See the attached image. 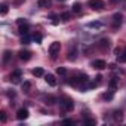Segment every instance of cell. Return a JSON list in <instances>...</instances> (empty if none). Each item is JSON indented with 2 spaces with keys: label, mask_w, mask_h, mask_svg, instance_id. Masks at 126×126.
Returning a JSON list of instances; mask_svg holds the SVG:
<instances>
[{
  "label": "cell",
  "mask_w": 126,
  "mask_h": 126,
  "mask_svg": "<svg viewBox=\"0 0 126 126\" xmlns=\"http://www.w3.org/2000/svg\"><path fill=\"white\" fill-rule=\"evenodd\" d=\"M45 101H46V104H47V105H53V104L56 102V99H55L53 96H50V95H49V96H46V99H45Z\"/></svg>",
  "instance_id": "obj_19"
},
{
  "label": "cell",
  "mask_w": 126,
  "mask_h": 126,
  "mask_svg": "<svg viewBox=\"0 0 126 126\" xmlns=\"http://www.w3.org/2000/svg\"><path fill=\"white\" fill-rule=\"evenodd\" d=\"M122 14H114V16H113V27L114 28H117V27H120V24H122Z\"/></svg>",
  "instance_id": "obj_8"
},
{
  "label": "cell",
  "mask_w": 126,
  "mask_h": 126,
  "mask_svg": "<svg viewBox=\"0 0 126 126\" xmlns=\"http://www.w3.org/2000/svg\"><path fill=\"white\" fill-rule=\"evenodd\" d=\"M80 11H82V5H80L79 2H76V3L73 5V12H74V14H80Z\"/></svg>",
  "instance_id": "obj_18"
},
{
  "label": "cell",
  "mask_w": 126,
  "mask_h": 126,
  "mask_svg": "<svg viewBox=\"0 0 126 126\" xmlns=\"http://www.w3.org/2000/svg\"><path fill=\"white\" fill-rule=\"evenodd\" d=\"M43 74H45V71H43V68H40V67H37V68L33 70V76H36V77H42Z\"/></svg>",
  "instance_id": "obj_15"
},
{
  "label": "cell",
  "mask_w": 126,
  "mask_h": 126,
  "mask_svg": "<svg viewBox=\"0 0 126 126\" xmlns=\"http://www.w3.org/2000/svg\"><path fill=\"white\" fill-rule=\"evenodd\" d=\"M0 114H2V116H0V119H2V122L5 123V122H6V114H5V111H2Z\"/></svg>",
  "instance_id": "obj_32"
},
{
  "label": "cell",
  "mask_w": 126,
  "mask_h": 126,
  "mask_svg": "<svg viewBox=\"0 0 126 126\" xmlns=\"http://www.w3.org/2000/svg\"><path fill=\"white\" fill-rule=\"evenodd\" d=\"M113 117H114L116 122H122V120H123V111H122V110H116V111L113 113Z\"/></svg>",
  "instance_id": "obj_12"
},
{
  "label": "cell",
  "mask_w": 126,
  "mask_h": 126,
  "mask_svg": "<svg viewBox=\"0 0 126 126\" xmlns=\"http://www.w3.org/2000/svg\"><path fill=\"white\" fill-rule=\"evenodd\" d=\"M85 123H86V125H96V120H95V119H86Z\"/></svg>",
  "instance_id": "obj_30"
},
{
  "label": "cell",
  "mask_w": 126,
  "mask_h": 126,
  "mask_svg": "<svg viewBox=\"0 0 126 126\" xmlns=\"http://www.w3.org/2000/svg\"><path fill=\"white\" fill-rule=\"evenodd\" d=\"M18 56H19V59H22V61H28L30 58H31V52L30 50H19L18 52Z\"/></svg>",
  "instance_id": "obj_7"
},
{
  "label": "cell",
  "mask_w": 126,
  "mask_h": 126,
  "mask_svg": "<svg viewBox=\"0 0 126 126\" xmlns=\"http://www.w3.org/2000/svg\"><path fill=\"white\" fill-rule=\"evenodd\" d=\"M21 43H22V45H28V43H30V37H28V34H24V36H22Z\"/></svg>",
  "instance_id": "obj_24"
},
{
  "label": "cell",
  "mask_w": 126,
  "mask_h": 126,
  "mask_svg": "<svg viewBox=\"0 0 126 126\" xmlns=\"http://www.w3.org/2000/svg\"><path fill=\"white\" fill-rule=\"evenodd\" d=\"M117 61H119V62H126V49H125V52H123L120 56H117Z\"/></svg>",
  "instance_id": "obj_25"
},
{
  "label": "cell",
  "mask_w": 126,
  "mask_h": 126,
  "mask_svg": "<svg viewBox=\"0 0 126 126\" xmlns=\"http://www.w3.org/2000/svg\"><path fill=\"white\" fill-rule=\"evenodd\" d=\"M88 27H101V22H89Z\"/></svg>",
  "instance_id": "obj_31"
},
{
  "label": "cell",
  "mask_w": 126,
  "mask_h": 126,
  "mask_svg": "<svg viewBox=\"0 0 126 126\" xmlns=\"http://www.w3.org/2000/svg\"><path fill=\"white\" fill-rule=\"evenodd\" d=\"M59 105H61V108L64 110V111H71L74 108V104H73V101L70 98H62L59 101Z\"/></svg>",
  "instance_id": "obj_2"
},
{
  "label": "cell",
  "mask_w": 126,
  "mask_h": 126,
  "mask_svg": "<svg viewBox=\"0 0 126 126\" xmlns=\"http://www.w3.org/2000/svg\"><path fill=\"white\" fill-rule=\"evenodd\" d=\"M33 39H34V42H36V43H42V36H40V34H34V37H33Z\"/></svg>",
  "instance_id": "obj_28"
},
{
  "label": "cell",
  "mask_w": 126,
  "mask_h": 126,
  "mask_svg": "<svg viewBox=\"0 0 126 126\" xmlns=\"http://www.w3.org/2000/svg\"><path fill=\"white\" fill-rule=\"evenodd\" d=\"M59 49H61V43H59V42H53V43L49 46V55L52 56V59H55V58H56V55H58Z\"/></svg>",
  "instance_id": "obj_3"
},
{
  "label": "cell",
  "mask_w": 126,
  "mask_h": 126,
  "mask_svg": "<svg viewBox=\"0 0 126 126\" xmlns=\"http://www.w3.org/2000/svg\"><path fill=\"white\" fill-rule=\"evenodd\" d=\"M59 2H65V0H59Z\"/></svg>",
  "instance_id": "obj_34"
},
{
  "label": "cell",
  "mask_w": 126,
  "mask_h": 126,
  "mask_svg": "<svg viewBox=\"0 0 126 126\" xmlns=\"http://www.w3.org/2000/svg\"><path fill=\"white\" fill-rule=\"evenodd\" d=\"M9 12V6L8 5H2V6H0V14H2V15H6Z\"/></svg>",
  "instance_id": "obj_20"
},
{
  "label": "cell",
  "mask_w": 126,
  "mask_h": 126,
  "mask_svg": "<svg viewBox=\"0 0 126 126\" xmlns=\"http://www.w3.org/2000/svg\"><path fill=\"white\" fill-rule=\"evenodd\" d=\"M25 22H27V21H25V19H22V18H19V19H18V24H19V25H21V24H25Z\"/></svg>",
  "instance_id": "obj_33"
},
{
  "label": "cell",
  "mask_w": 126,
  "mask_h": 126,
  "mask_svg": "<svg viewBox=\"0 0 126 126\" xmlns=\"http://www.w3.org/2000/svg\"><path fill=\"white\" fill-rule=\"evenodd\" d=\"M56 73H58L59 76H64V74H67V70H65L64 67H58V68H56Z\"/></svg>",
  "instance_id": "obj_23"
},
{
  "label": "cell",
  "mask_w": 126,
  "mask_h": 126,
  "mask_svg": "<svg viewBox=\"0 0 126 126\" xmlns=\"http://www.w3.org/2000/svg\"><path fill=\"white\" fill-rule=\"evenodd\" d=\"M16 119H18V120H25V119H28V110H27V108H19V110L16 111Z\"/></svg>",
  "instance_id": "obj_5"
},
{
  "label": "cell",
  "mask_w": 126,
  "mask_h": 126,
  "mask_svg": "<svg viewBox=\"0 0 126 126\" xmlns=\"http://www.w3.org/2000/svg\"><path fill=\"white\" fill-rule=\"evenodd\" d=\"M108 46H110V40L108 39H102L99 42V47L101 49H108Z\"/></svg>",
  "instance_id": "obj_14"
},
{
  "label": "cell",
  "mask_w": 126,
  "mask_h": 126,
  "mask_svg": "<svg viewBox=\"0 0 126 126\" xmlns=\"http://www.w3.org/2000/svg\"><path fill=\"white\" fill-rule=\"evenodd\" d=\"M45 80H46V83L49 86H56V79H55L53 74H46L45 76Z\"/></svg>",
  "instance_id": "obj_9"
},
{
  "label": "cell",
  "mask_w": 126,
  "mask_h": 126,
  "mask_svg": "<svg viewBox=\"0 0 126 126\" xmlns=\"http://www.w3.org/2000/svg\"><path fill=\"white\" fill-rule=\"evenodd\" d=\"M37 6L39 8H47V6H50V0H39Z\"/></svg>",
  "instance_id": "obj_13"
},
{
  "label": "cell",
  "mask_w": 126,
  "mask_h": 126,
  "mask_svg": "<svg viewBox=\"0 0 126 126\" xmlns=\"http://www.w3.org/2000/svg\"><path fill=\"white\" fill-rule=\"evenodd\" d=\"M19 79H21V70H15V71L11 74V80H12L14 83H18Z\"/></svg>",
  "instance_id": "obj_10"
},
{
  "label": "cell",
  "mask_w": 126,
  "mask_h": 126,
  "mask_svg": "<svg viewBox=\"0 0 126 126\" xmlns=\"http://www.w3.org/2000/svg\"><path fill=\"white\" fill-rule=\"evenodd\" d=\"M108 86H110V91H116V88H117V80L116 79H111L110 82H108Z\"/></svg>",
  "instance_id": "obj_17"
},
{
  "label": "cell",
  "mask_w": 126,
  "mask_h": 126,
  "mask_svg": "<svg viewBox=\"0 0 126 126\" xmlns=\"http://www.w3.org/2000/svg\"><path fill=\"white\" fill-rule=\"evenodd\" d=\"M31 88V85H30V82H24L22 83V89L25 91V92H28V89Z\"/></svg>",
  "instance_id": "obj_26"
},
{
  "label": "cell",
  "mask_w": 126,
  "mask_h": 126,
  "mask_svg": "<svg viewBox=\"0 0 126 126\" xmlns=\"http://www.w3.org/2000/svg\"><path fill=\"white\" fill-rule=\"evenodd\" d=\"M28 30H30V27H28V24L25 22V24H21V25H19V30H18V31H19L21 36H24V34H28Z\"/></svg>",
  "instance_id": "obj_11"
},
{
  "label": "cell",
  "mask_w": 126,
  "mask_h": 126,
  "mask_svg": "<svg viewBox=\"0 0 126 126\" xmlns=\"http://www.w3.org/2000/svg\"><path fill=\"white\" fill-rule=\"evenodd\" d=\"M88 6L92 8L94 11H101V9L105 6V3L102 2V0H89V2H88Z\"/></svg>",
  "instance_id": "obj_4"
},
{
  "label": "cell",
  "mask_w": 126,
  "mask_h": 126,
  "mask_svg": "<svg viewBox=\"0 0 126 126\" xmlns=\"http://www.w3.org/2000/svg\"><path fill=\"white\" fill-rule=\"evenodd\" d=\"M92 67L96 68V70H104V68L107 67V64H105V61H104V59H96V61L92 62Z\"/></svg>",
  "instance_id": "obj_6"
},
{
  "label": "cell",
  "mask_w": 126,
  "mask_h": 126,
  "mask_svg": "<svg viewBox=\"0 0 126 126\" xmlns=\"http://www.w3.org/2000/svg\"><path fill=\"white\" fill-rule=\"evenodd\" d=\"M104 99L111 101V99H113V91H111V92H108V94H104Z\"/></svg>",
  "instance_id": "obj_27"
},
{
  "label": "cell",
  "mask_w": 126,
  "mask_h": 126,
  "mask_svg": "<svg viewBox=\"0 0 126 126\" xmlns=\"http://www.w3.org/2000/svg\"><path fill=\"white\" fill-rule=\"evenodd\" d=\"M88 80H89L88 74H79V76L71 77V80H70L68 83H70V85H73V86H79V85H85Z\"/></svg>",
  "instance_id": "obj_1"
},
{
  "label": "cell",
  "mask_w": 126,
  "mask_h": 126,
  "mask_svg": "<svg viewBox=\"0 0 126 126\" xmlns=\"http://www.w3.org/2000/svg\"><path fill=\"white\" fill-rule=\"evenodd\" d=\"M62 125H74V122L71 119H64L62 120Z\"/></svg>",
  "instance_id": "obj_29"
},
{
  "label": "cell",
  "mask_w": 126,
  "mask_h": 126,
  "mask_svg": "<svg viewBox=\"0 0 126 126\" xmlns=\"http://www.w3.org/2000/svg\"><path fill=\"white\" fill-rule=\"evenodd\" d=\"M76 55H77V52H76V46H74V47H73V50H70V52H68V56H67V58H68L70 61H74V59H76Z\"/></svg>",
  "instance_id": "obj_16"
},
{
  "label": "cell",
  "mask_w": 126,
  "mask_h": 126,
  "mask_svg": "<svg viewBox=\"0 0 126 126\" xmlns=\"http://www.w3.org/2000/svg\"><path fill=\"white\" fill-rule=\"evenodd\" d=\"M9 58H11V52L9 50H5V53H3V62H5V64L9 61Z\"/></svg>",
  "instance_id": "obj_22"
},
{
  "label": "cell",
  "mask_w": 126,
  "mask_h": 126,
  "mask_svg": "<svg viewBox=\"0 0 126 126\" xmlns=\"http://www.w3.org/2000/svg\"><path fill=\"white\" fill-rule=\"evenodd\" d=\"M70 18H71V14H70V12H64V14L61 15V19H62V21H68Z\"/></svg>",
  "instance_id": "obj_21"
}]
</instances>
